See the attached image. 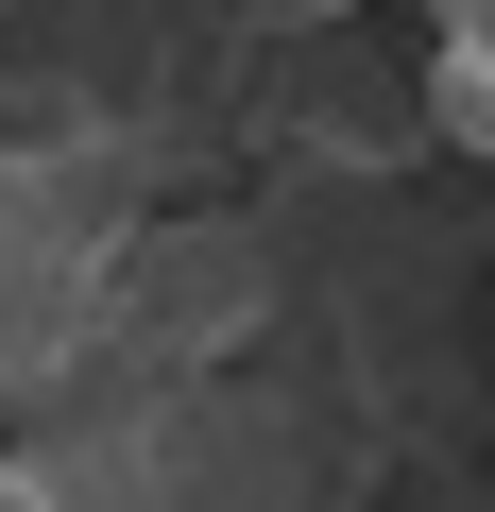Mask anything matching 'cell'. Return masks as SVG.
<instances>
[{"label": "cell", "instance_id": "6da1fadb", "mask_svg": "<svg viewBox=\"0 0 495 512\" xmlns=\"http://www.w3.org/2000/svg\"><path fill=\"white\" fill-rule=\"evenodd\" d=\"M427 86H444V137H461V154H495V69H478V52H444Z\"/></svg>", "mask_w": 495, "mask_h": 512}, {"label": "cell", "instance_id": "7a4b0ae2", "mask_svg": "<svg viewBox=\"0 0 495 512\" xmlns=\"http://www.w3.org/2000/svg\"><path fill=\"white\" fill-rule=\"evenodd\" d=\"M444 52H478V69H495V0H444Z\"/></svg>", "mask_w": 495, "mask_h": 512}]
</instances>
